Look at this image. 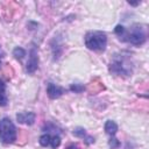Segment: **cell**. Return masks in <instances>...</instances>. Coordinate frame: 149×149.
<instances>
[{
	"mask_svg": "<svg viewBox=\"0 0 149 149\" xmlns=\"http://www.w3.org/2000/svg\"><path fill=\"white\" fill-rule=\"evenodd\" d=\"M105 132L106 134H108L109 136H114L118 132V125L113 121V120H107L105 122Z\"/></svg>",
	"mask_w": 149,
	"mask_h": 149,
	"instance_id": "9",
	"label": "cell"
},
{
	"mask_svg": "<svg viewBox=\"0 0 149 149\" xmlns=\"http://www.w3.org/2000/svg\"><path fill=\"white\" fill-rule=\"evenodd\" d=\"M109 71L118 76H129L132 73L130 63L122 55H115L109 64Z\"/></svg>",
	"mask_w": 149,
	"mask_h": 149,
	"instance_id": "4",
	"label": "cell"
},
{
	"mask_svg": "<svg viewBox=\"0 0 149 149\" xmlns=\"http://www.w3.org/2000/svg\"><path fill=\"white\" fill-rule=\"evenodd\" d=\"M84 88L85 87L81 84H71L70 85V91H72L74 93H80V92L84 91Z\"/></svg>",
	"mask_w": 149,
	"mask_h": 149,
	"instance_id": "15",
	"label": "cell"
},
{
	"mask_svg": "<svg viewBox=\"0 0 149 149\" xmlns=\"http://www.w3.org/2000/svg\"><path fill=\"white\" fill-rule=\"evenodd\" d=\"M35 119H36V114L34 112H21V113L16 114V120L23 125L31 126V125H34Z\"/></svg>",
	"mask_w": 149,
	"mask_h": 149,
	"instance_id": "7",
	"label": "cell"
},
{
	"mask_svg": "<svg viewBox=\"0 0 149 149\" xmlns=\"http://www.w3.org/2000/svg\"><path fill=\"white\" fill-rule=\"evenodd\" d=\"M61 144V137L58 135H51V140H50V146L52 149H56L58 148Z\"/></svg>",
	"mask_w": 149,
	"mask_h": 149,
	"instance_id": "13",
	"label": "cell"
},
{
	"mask_svg": "<svg viewBox=\"0 0 149 149\" xmlns=\"http://www.w3.org/2000/svg\"><path fill=\"white\" fill-rule=\"evenodd\" d=\"M13 56L16 58V59H22L24 56H26V50L21 47H16L14 48L13 50Z\"/></svg>",
	"mask_w": 149,
	"mask_h": 149,
	"instance_id": "12",
	"label": "cell"
},
{
	"mask_svg": "<svg viewBox=\"0 0 149 149\" xmlns=\"http://www.w3.org/2000/svg\"><path fill=\"white\" fill-rule=\"evenodd\" d=\"M72 134H73L74 136L79 137V139H83V140L85 141V143H86V144L94 143V137H92L91 135H87V134H86V132H85V129H84V128H81V127H77L76 129H73Z\"/></svg>",
	"mask_w": 149,
	"mask_h": 149,
	"instance_id": "8",
	"label": "cell"
},
{
	"mask_svg": "<svg viewBox=\"0 0 149 149\" xmlns=\"http://www.w3.org/2000/svg\"><path fill=\"white\" fill-rule=\"evenodd\" d=\"M120 141L115 137V136H111L109 137V140H108V146H109V148L111 149H118L119 147H120Z\"/></svg>",
	"mask_w": 149,
	"mask_h": 149,
	"instance_id": "14",
	"label": "cell"
},
{
	"mask_svg": "<svg viewBox=\"0 0 149 149\" xmlns=\"http://www.w3.org/2000/svg\"><path fill=\"white\" fill-rule=\"evenodd\" d=\"M38 68V56H37V49L36 47H31L29 51V58L27 62L26 70L28 73H34Z\"/></svg>",
	"mask_w": 149,
	"mask_h": 149,
	"instance_id": "5",
	"label": "cell"
},
{
	"mask_svg": "<svg viewBox=\"0 0 149 149\" xmlns=\"http://www.w3.org/2000/svg\"><path fill=\"white\" fill-rule=\"evenodd\" d=\"M85 47L93 51H104L107 45V35L100 30H93L86 33L85 37Z\"/></svg>",
	"mask_w": 149,
	"mask_h": 149,
	"instance_id": "1",
	"label": "cell"
},
{
	"mask_svg": "<svg viewBox=\"0 0 149 149\" xmlns=\"http://www.w3.org/2000/svg\"><path fill=\"white\" fill-rule=\"evenodd\" d=\"M47 93L50 99H57L65 93V88L62 86H58L54 83H49L48 87H47Z\"/></svg>",
	"mask_w": 149,
	"mask_h": 149,
	"instance_id": "6",
	"label": "cell"
},
{
	"mask_svg": "<svg viewBox=\"0 0 149 149\" xmlns=\"http://www.w3.org/2000/svg\"><path fill=\"white\" fill-rule=\"evenodd\" d=\"M8 102V98L5 93V91H0V106H6Z\"/></svg>",
	"mask_w": 149,
	"mask_h": 149,
	"instance_id": "16",
	"label": "cell"
},
{
	"mask_svg": "<svg viewBox=\"0 0 149 149\" xmlns=\"http://www.w3.org/2000/svg\"><path fill=\"white\" fill-rule=\"evenodd\" d=\"M16 140V128L9 118L0 120V142L3 144L14 143Z\"/></svg>",
	"mask_w": 149,
	"mask_h": 149,
	"instance_id": "2",
	"label": "cell"
},
{
	"mask_svg": "<svg viewBox=\"0 0 149 149\" xmlns=\"http://www.w3.org/2000/svg\"><path fill=\"white\" fill-rule=\"evenodd\" d=\"M66 149H79V148H78L76 144H71V146H69Z\"/></svg>",
	"mask_w": 149,
	"mask_h": 149,
	"instance_id": "18",
	"label": "cell"
},
{
	"mask_svg": "<svg viewBox=\"0 0 149 149\" xmlns=\"http://www.w3.org/2000/svg\"><path fill=\"white\" fill-rule=\"evenodd\" d=\"M126 31H127L126 28H125L123 26H121V24H118V26H115V28H114V33H115V35L119 36V38L122 40V41H125Z\"/></svg>",
	"mask_w": 149,
	"mask_h": 149,
	"instance_id": "10",
	"label": "cell"
},
{
	"mask_svg": "<svg viewBox=\"0 0 149 149\" xmlns=\"http://www.w3.org/2000/svg\"><path fill=\"white\" fill-rule=\"evenodd\" d=\"M0 69H1V61H0Z\"/></svg>",
	"mask_w": 149,
	"mask_h": 149,
	"instance_id": "20",
	"label": "cell"
},
{
	"mask_svg": "<svg viewBox=\"0 0 149 149\" xmlns=\"http://www.w3.org/2000/svg\"><path fill=\"white\" fill-rule=\"evenodd\" d=\"M50 140H51V135L47 133V134H43V135L40 136L38 142L42 147H49L50 146Z\"/></svg>",
	"mask_w": 149,
	"mask_h": 149,
	"instance_id": "11",
	"label": "cell"
},
{
	"mask_svg": "<svg viewBox=\"0 0 149 149\" xmlns=\"http://www.w3.org/2000/svg\"><path fill=\"white\" fill-rule=\"evenodd\" d=\"M3 55H5V54H3V51L1 50V47H0V58H1V57H3Z\"/></svg>",
	"mask_w": 149,
	"mask_h": 149,
	"instance_id": "19",
	"label": "cell"
},
{
	"mask_svg": "<svg viewBox=\"0 0 149 149\" xmlns=\"http://www.w3.org/2000/svg\"><path fill=\"white\" fill-rule=\"evenodd\" d=\"M0 91H6V84L1 78H0Z\"/></svg>",
	"mask_w": 149,
	"mask_h": 149,
	"instance_id": "17",
	"label": "cell"
},
{
	"mask_svg": "<svg viewBox=\"0 0 149 149\" xmlns=\"http://www.w3.org/2000/svg\"><path fill=\"white\" fill-rule=\"evenodd\" d=\"M125 41L129 42L133 45L140 47L144 44L147 41V30L146 27H142L141 24H134L129 31H126Z\"/></svg>",
	"mask_w": 149,
	"mask_h": 149,
	"instance_id": "3",
	"label": "cell"
}]
</instances>
